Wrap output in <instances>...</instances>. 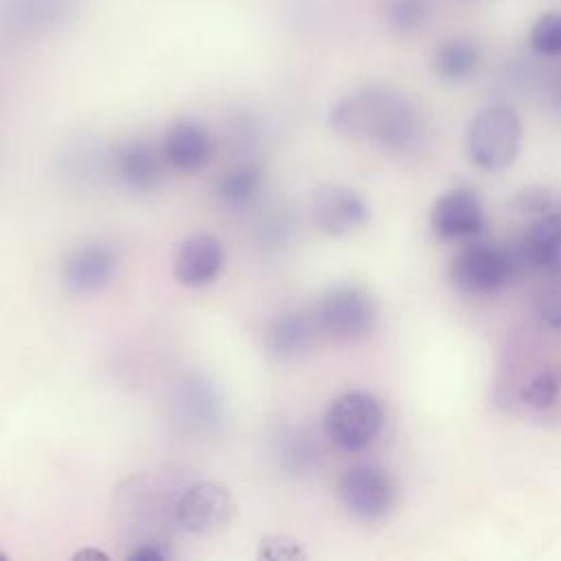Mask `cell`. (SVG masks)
Wrapping results in <instances>:
<instances>
[{"instance_id": "4", "label": "cell", "mask_w": 561, "mask_h": 561, "mask_svg": "<svg viewBox=\"0 0 561 561\" xmlns=\"http://www.w3.org/2000/svg\"><path fill=\"white\" fill-rule=\"evenodd\" d=\"M522 121L511 105L495 103L480 110L467 129V149L482 171H502L519 153Z\"/></svg>"}, {"instance_id": "7", "label": "cell", "mask_w": 561, "mask_h": 561, "mask_svg": "<svg viewBox=\"0 0 561 561\" xmlns=\"http://www.w3.org/2000/svg\"><path fill=\"white\" fill-rule=\"evenodd\" d=\"M237 515V502L230 489L215 480L186 484L175 500L178 528L191 535H217L226 530Z\"/></svg>"}, {"instance_id": "26", "label": "cell", "mask_w": 561, "mask_h": 561, "mask_svg": "<svg viewBox=\"0 0 561 561\" xmlns=\"http://www.w3.org/2000/svg\"><path fill=\"white\" fill-rule=\"evenodd\" d=\"M261 561H302L307 559L305 548L289 535H265L259 543Z\"/></svg>"}, {"instance_id": "21", "label": "cell", "mask_w": 561, "mask_h": 561, "mask_svg": "<svg viewBox=\"0 0 561 561\" xmlns=\"http://www.w3.org/2000/svg\"><path fill=\"white\" fill-rule=\"evenodd\" d=\"M276 451H278V460L283 465L285 471L289 473H305L313 467L316 458H318V447L313 443V438L300 430V427H285L278 436H276Z\"/></svg>"}, {"instance_id": "20", "label": "cell", "mask_w": 561, "mask_h": 561, "mask_svg": "<svg viewBox=\"0 0 561 561\" xmlns=\"http://www.w3.org/2000/svg\"><path fill=\"white\" fill-rule=\"evenodd\" d=\"M480 46L469 37H447L434 50V70L445 81H460L480 66Z\"/></svg>"}, {"instance_id": "23", "label": "cell", "mask_w": 561, "mask_h": 561, "mask_svg": "<svg viewBox=\"0 0 561 561\" xmlns=\"http://www.w3.org/2000/svg\"><path fill=\"white\" fill-rule=\"evenodd\" d=\"M561 392V368L546 366L528 377L522 386V401L535 410L550 408Z\"/></svg>"}, {"instance_id": "31", "label": "cell", "mask_w": 561, "mask_h": 561, "mask_svg": "<svg viewBox=\"0 0 561 561\" xmlns=\"http://www.w3.org/2000/svg\"><path fill=\"white\" fill-rule=\"evenodd\" d=\"M2 559H7V554H4V552H0V561H2Z\"/></svg>"}, {"instance_id": "15", "label": "cell", "mask_w": 561, "mask_h": 561, "mask_svg": "<svg viewBox=\"0 0 561 561\" xmlns=\"http://www.w3.org/2000/svg\"><path fill=\"white\" fill-rule=\"evenodd\" d=\"M484 208L469 188H456L438 197L430 213V226L440 239H467L484 230Z\"/></svg>"}, {"instance_id": "3", "label": "cell", "mask_w": 561, "mask_h": 561, "mask_svg": "<svg viewBox=\"0 0 561 561\" xmlns=\"http://www.w3.org/2000/svg\"><path fill=\"white\" fill-rule=\"evenodd\" d=\"M526 265L519 243H469L449 263V280L465 294H491L513 280Z\"/></svg>"}, {"instance_id": "18", "label": "cell", "mask_w": 561, "mask_h": 561, "mask_svg": "<svg viewBox=\"0 0 561 561\" xmlns=\"http://www.w3.org/2000/svg\"><path fill=\"white\" fill-rule=\"evenodd\" d=\"M526 265L550 276L561 274V210L543 213L519 241Z\"/></svg>"}, {"instance_id": "25", "label": "cell", "mask_w": 561, "mask_h": 561, "mask_svg": "<svg viewBox=\"0 0 561 561\" xmlns=\"http://www.w3.org/2000/svg\"><path fill=\"white\" fill-rule=\"evenodd\" d=\"M530 46L543 57L561 55V13H546L533 24Z\"/></svg>"}, {"instance_id": "27", "label": "cell", "mask_w": 561, "mask_h": 561, "mask_svg": "<svg viewBox=\"0 0 561 561\" xmlns=\"http://www.w3.org/2000/svg\"><path fill=\"white\" fill-rule=\"evenodd\" d=\"M515 204L519 210L546 213L550 208V193L546 188H526V191L517 193Z\"/></svg>"}, {"instance_id": "24", "label": "cell", "mask_w": 561, "mask_h": 561, "mask_svg": "<svg viewBox=\"0 0 561 561\" xmlns=\"http://www.w3.org/2000/svg\"><path fill=\"white\" fill-rule=\"evenodd\" d=\"M535 316L541 327L561 331V274H554L535 296Z\"/></svg>"}, {"instance_id": "10", "label": "cell", "mask_w": 561, "mask_h": 561, "mask_svg": "<svg viewBox=\"0 0 561 561\" xmlns=\"http://www.w3.org/2000/svg\"><path fill=\"white\" fill-rule=\"evenodd\" d=\"M175 421L195 436L215 434L226 419V403L215 381L204 375H188L173 397Z\"/></svg>"}, {"instance_id": "6", "label": "cell", "mask_w": 561, "mask_h": 561, "mask_svg": "<svg viewBox=\"0 0 561 561\" xmlns=\"http://www.w3.org/2000/svg\"><path fill=\"white\" fill-rule=\"evenodd\" d=\"M386 414L381 401L366 390L340 394L324 414V434L342 451L357 454L381 434Z\"/></svg>"}, {"instance_id": "12", "label": "cell", "mask_w": 561, "mask_h": 561, "mask_svg": "<svg viewBox=\"0 0 561 561\" xmlns=\"http://www.w3.org/2000/svg\"><path fill=\"white\" fill-rule=\"evenodd\" d=\"M364 197L342 184H324L311 197L313 224L329 237H346L368 221Z\"/></svg>"}, {"instance_id": "16", "label": "cell", "mask_w": 561, "mask_h": 561, "mask_svg": "<svg viewBox=\"0 0 561 561\" xmlns=\"http://www.w3.org/2000/svg\"><path fill=\"white\" fill-rule=\"evenodd\" d=\"M162 153L171 169L193 173L204 169L213 158V136L199 121L182 118L173 123L162 138Z\"/></svg>"}, {"instance_id": "17", "label": "cell", "mask_w": 561, "mask_h": 561, "mask_svg": "<svg viewBox=\"0 0 561 561\" xmlns=\"http://www.w3.org/2000/svg\"><path fill=\"white\" fill-rule=\"evenodd\" d=\"M316 333L318 327L313 316L302 311H285L270 322L265 331V348L276 359H298L313 346Z\"/></svg>"}, {"instance_id": "11", "label": "cell", "mask_w": 561, "mask_h": 561, "mask_svg": "<svg viewBox=\"0 0 561 561\" xmlns=\"http://www.w3.org/2000/svg\"><path fill=\"white\" fill-rule=\"evenodd\" d=\"M118 272V252L110 243L92 241L75 248L61 267V283L70 294H96L105 289Z\"/></svg>"}, {"instance_id": "9", "label": "cell", "mask_w": 561, "mask_h": 561, "mask_svg": "<svg viewBox=\"0 0 561 561\" xmlns=\"http://www.w3.org/2000/svg\"><path fill=\"white\" fill-rule=\"evenodd\" d=\"M81 0H0V33L11 39H37L68 26Z\"/></svg>"}, {"instance_id": "8", "label": "cell", "mask_w": 561, "mask_h": 561, "mask_svg": "<svg viewBox=\"0 0 561 561\" xmlns=\"http://www.w3.org/2000/svg\"><path fill=\"white\" fill-rule=\"evenodd\" d=\"M337 500L355 519L377 522L392 511L397 486L386 469L373 462H357L340 476Z\"/></svg>"}, {"instance_id": "1", "label": "cell", "mask_w": 561, "mask_h": 561, "mask_svg": "<svg viewBox=\"0 0 561 561\" xmlns=\"http://www.w3.org/2000/svg\"><path fill=\"white\" fill-rule=\"evenodd\" d=\"M333 131L348 140H370L388 151H410L425 138L421 110L401 92L366 85L342 96L331 114Z\"/></svg>"}, {"instance_id": "28", "label": "cell", "mask_w": 561, "mask_h": 561, "mask_svg": "<svg viewBox=\"0 0 561 561\" xmlns=\"http://www.w3.org/2000/svg\"><path fill=\"white\" fill-rule=\"evenodd\" d=\"M171 557L173 552L169 543H142L127 550V559H138V561H167Z\"/></svg>"}, {"instance_id": "30", "label": "cell", "mask_w": 561, "mask_h": 561, "mask_svg": "<svg viewBox=\"0 0 561 561\" xmlns=\"http://www.w3.org/2000/svg\"><path fill=\"white\" fill-rule=\"evenodd\" d=\"M107 559V554L105 552H101V550H79L77 554H75V559Z\"/></svg>"}, {"instance_id": "19", "label": "cell", "mask_w": 561, "mask_h": 561, "mask_svg": "<svg viewBox=\"0 0 561 561\" xmlns=\"http://www.w3.org/2000/svg\"><path fill=\"white\" fill-rule=\"evenodd\" d=\"M263 186V171L256 162H239L215 184V197L230 210H243L254 204Z\"/></svg>"}, {"instance_id": "29", "label": "cell", "mask_w": 561, "mask_h": 561, "mask_svg": "<svg viewBox=\"0 0 561 561\" xmlns=\"http://www.w3.org/2000/svg\"><path fill=\"white\" fill-rule=\"evenodd\" d=\"M552 107L561 116V70L557 72V77L552 81Z\"/></svg>"}, {"instance_id": "5", "label": "cell", "mask_w": 561, "mask_h": 561, "mask_svg": "<svg viewBox=\"0 0 561 561\" xmlns=\"http://www.w3.org/2000/svg\"><path fill=\"white\" fill-rule=\"evenodd\" d=\"M318 333L337 342H357L377 324L375 298L359 285L340 283L329 287L313 307Z\"/></svg>"}, {"instance_id": "13", "label": "cell", "mask_w": 561, "mask_h": 561, "mask_svg": "<svg viewBox=\"0 0 561 561\" xmlns=\"http://www.w3.org/2000/svg\"><path fill=\"white\" fill-rule=\"evenodd\" d=\"M167 167L162 147L145 138L127 140L112 153L114 178L134 193L156 191L164 182Z\"/></svg>"}, {"instance_id": "14", "label": "cell", "mask_w": 561, "mask_h": 561, "mask_svg": "<svg viewBox=\"0 0 561 561\" xmlns=\"http://www.w3.org/2000/svg\"><path fill=\"white\" fill-rule=\"evenodd\" d=\"M226 265L224 243L208 232L188 234L173 254V276L184 287H206L219 278Z\"/></svg>"}, {"instance_id": "22", "label": "cell", "mask_w": 561, "mask_h": 561, "mask_svg": "<svg viewBox=\"0 0 561 561\" xmlns=\"http://www.w3.org/2000/svg\"><path fill=\"white\" fill-rule=\"evenodd\" d=\"M383 24L399 35H410L423 28L432 15L430 0H386L383 9Z\"/></svg>"}, {"instance_id": "2", "label": "cell", "mask_w": 561, "mask_h": 561, "mask_svg": "<svg viewBox=\"0 0 561 561\" xmlns=\"http://www.w3.org/2000/svg\"><path fill=\"white\" fill-rule=\"evenodd\" d=\"M182 489L169 473H140L116 491V526L129 550L142 543H169L173 528H178L175 500Z\"/></svg>"}]
</instances>
